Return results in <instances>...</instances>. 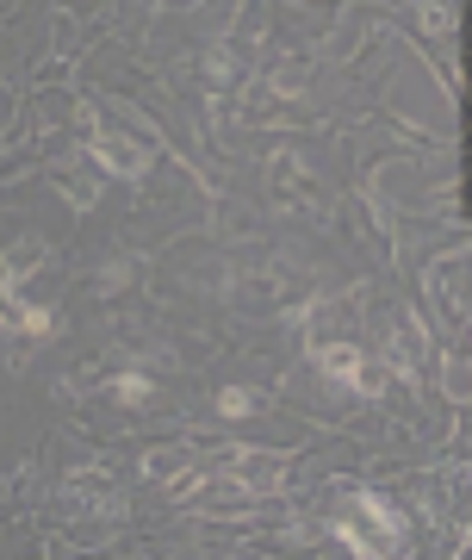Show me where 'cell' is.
Returning a JSON list of instances; mask_svg holds the SVG:
<instances>
[{"mask_svg": "<svg viewBox=\"0 0 472 560\" xmlns=\"http://www.w3.org/2000/svg\"><path fill=\"white\" fill-rule=\"evenodd\" d=\"M94 156L106 162V168H118V175H143V168H150V156H143L131 138H99Z\"/></svg>", "mask_w": 472, "mask_h": 560, "instance_id": "6da1fadb", "label": "cell"}, {"mask_svg": "<svg viewBox=\"0 0 472 560\" xmlns=\"http://www.w3.org/2000/svg\"><path fill=\"white\" fill-rule=\"evenodd\" d=\"M256 411H261V399L249 393V386H224V393H217V418L243 423V418H256Z\"/></svg>", "mask_w": 472, "mask_h": 560, "instance_id": "7a4b0ae2", "label": "cell"}, {"mask_svg": "<svg viewBox=\"0 0 472 560\" xmlns=\"http://www.w3.org/2000/svg\"><path fill=\"white\" fill-rule=\"evenodd\" d=\"M150 393H156V386L143 381V374H113V399L118 405H150Z\"/></svg>", "mask_w": 472, "mask_h": 560, "instance_id": "3957f363", "label": "cell"}]
</instances>
